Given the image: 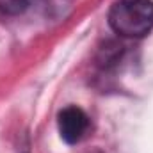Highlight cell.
<instances>
[{"mask_svg":"<svg viewBox=\"0 0 153 153\" xmlns=\"http://www.w3.org/2000/svg\"><path fill=\"white\" fill-rule=\"evenodd\" d=\"M109 25L125 38H144L153 29L152 0H119L109 11Z\"/></svg>","mask_w":153,"mask_h":153,"instance_id":"1","label":"cell"},{"mask_svg":"<svg viewBox=\"0 0 153 153\" xmlns=\"http://www.w3.org/2000/svg\"><path fill=\"white\" fill-rule=\"evenodd\" d=\"M59 134L68 144L78 143L89 128V119L78 107H66L59 114Z\"/></svg>","mask_w":153,"mask_h":153,"instance_id":"2","label":"cell"}]
</instances>
